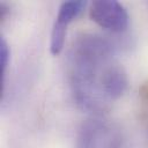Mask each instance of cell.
I'll return each mask as SVG.
<instances>
[{
    "label": "cell",
    "mask_w": 148,
    "mask_h": 148,
    "mask_svg": "<svg viewBox=\"0 0 148 148\" xmlns=\"http://www.w3.org/2000/svg\"><path fill=\"white\" fill-rule=\"evenodd\" d=\"M90 18L99 27L113 31H124L128 25V14L124 6L113 0H96L89 7Z\"/></svg>",
    "instance_id": "obj_1"
},
{
    "label": "cell",
    "mask_w": 148,
    "mask_h": 148,
    "mask_svg": "<svg viewBox=\"0 0 148 148\" xmlns=\"http://www.w3.org/2000/svg\"><path fill=\"white\" fill-rule=\"evenodd\" d=\"M119 134L110 124L103 120L86 123L79 136V148H118Z\"/></svg>",
    "instance_id": "obj_2"
},
{
    "label": "cell",
    "mask_w": 148,
    "mask_h": 148,
    "mask_svg": "<svg viewBox=\"0 0 148 148\" xmlns=\"http://www.w3.org/2000/svg\"><path fill=\"white\" fill-rule=\"evenodd\" d=\"M84 7L86 2L81 0L65 1L60 5L50 37V51L53 56H58L62 51L67 34V27L75 17L81 14Z\"/></svg>",
    "instance_id": "obj_3"
},
{
    "label": "cell",
    "mask_w": 148,
    "mask_h": 148,
    "mask_svg": "<svg viewBox=\"0 0 148 148\" xmlns=\"http://www.w3.org/2000/svg\"><path fill=\"white\" fill-rule=\"evenodd\" d=\"M128 80L124 68L113 64L108 68L103 80V94L105 99H117L127 89Z\"/></svg>",
    "instance_id": "obj_4"
},
{
    "label": "cell",
    "mask_w": 148,
    "mask_h": 148,
    "mask_svg": "<svg viewBox=\"0 0 148 148\" xmlns=\"http://www.w3.org/2000/svg\"><path fill=\"white\" fill-rule=\"evenodd\" d=\"M9 61V47L7 42L1 37L0 38V86H1V91L3 87V81H5V72L7 68Z\"/></svg>",
    "instance_id": "obj_5"
}]
</instances>
